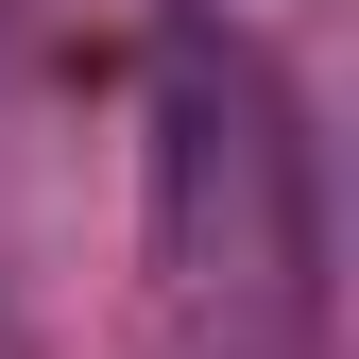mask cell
<instances>
[{
    "mask_svg": "<svg viewBox=\"0 0 359 359\" xmlns=\"http://www.w3.org/2000/svg\"><path fill=\"white\" fill-rule=\"evenodd\" d=\"M154 274L222 342H308L325 325V171L257 34L171 18L154 34Z\"/></svg>",
    "mask_w": 359,
    "mask_h": 359,
    "instance_id": "1",
    "label": "cell"
},
{
    "mask_svg": "<svg viewBox=\"0 0 359 359\" xmlns=\"http://www.w3.org/2000/svg\"><path fill=\"white\" fill-rule=\"evenodd\" d=\"M0 359H18V342H0Z\"/></svg>",
    "mask_w": 359,
    "mask_h": 359,
    "instance_id": "2",
    "label": "cell"
}]
</instances>
